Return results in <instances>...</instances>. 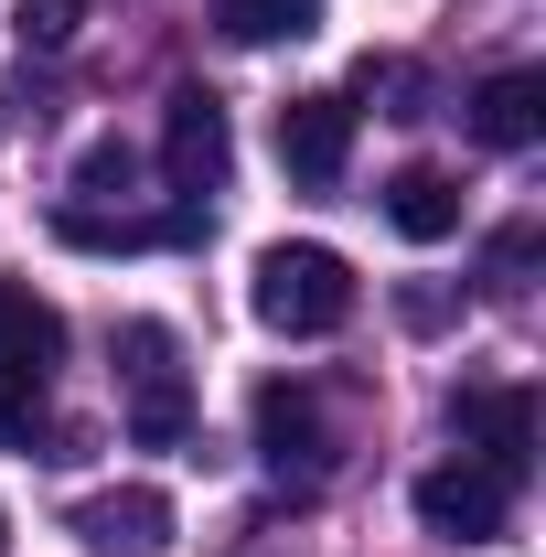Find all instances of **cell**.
Listing matches in <instances>:
<instances>
[{"mask_svg":"<svg viewBox=\"0 0 546 557\" xmlns=\"http://www.w3.org/2000/svg\"><path fill=\"white\" fill-rule=\"evenodd\" d=\"M247 300H258V322L269 333H289V344H322V333H343L353 322V269H343V247H269L258 258V278H247Z\"/></svg>","mask_w":546,"mask_h":557,"instance_id":"1","label":"cell"},{"mask_svg":"<svg viewBox=\"0 0 546 557\" xmlns=\"http://www.w3.org/2000/svg\"><path fill=\"white\" fill-rule=\"evenodd\" d=\"M161 172H172L183 205L225 194V172H236V129H225V97H214V86H172V108H161Z\"/></svg>","mask_w":546,"mask_h":557,"instance_id":"2","label":"cell"},{"mask_svg":"<svg viewBox=\"0 0 546 557\" xmlns=\"http://www.w3.org/2000/svg\"><path fill=\"white\" fill-rule=\"evenodd\" d=\"M504 515H514V483L482 472V461H439V472H418V525L450 536V547H493Z\"/></svg>","mask_w":546,"mask_h":557,"instance_id":"3","label":"cell"},{"mask_svg":"<svg viewBox=\"0 0 546 557\" xmlns=\"http://www.w3.org/2000/svg\"><path fill=\"white\" fill-rule=\"evenodd\" d=\"M119 354H129V429L150 440V450H172V440H183V418H194V386H183L172 333H161V322H129Z\"/></svg>","mask_w":546,"mask_h":557,"instance_id":"4","label":"cell"},{"mask_svg":"<svg viewBox=\"0 0 546 557\" xmlns=\"http://www.w3.org/2000/svg\"><path fill=\"white\" fill-rule=\"evenodd\" d=\"M461 440H472L482 472H504V483H525V461H536V397L525 386H461Z\"/></svg>","mask_w":546,"mask_h":557,"instance_id":"5","label":"cell"},{"mask_svg":"<svg viewBox=\"0 0 546 557\" xmlns=\"http://www.w3.org/2000/svg\"><path fill=\"white\" fill-rule=\"evenodd\" d=\"M75 536L108 547V557H161V547H172V493H161V483L86 493V504H75Z\"/></svg>","mask_w":546,"mask_h":557,"instance_id":"6","label":"cell"},{"mask_svg":"<svg viewBox=\"0 0 546 557\" xmlns=\"http://www.w3.org/2000/svg\"><path fill=\"white\" fill-rule=\"evenodd\" d=\"M278 161L300 183H343V161H353V97H289L278 108Z\"/></svg>","mask_w":546,"mask_h":557,"instance_id":"7","label":"cell"},{"mask_svg":"<svg viewBox=\"0 0 546 557\" xmlns=\"http://www.w3.org/2000/svg\"><path fill=\"white\" fill-rule=\"evenodd\" d=\"M0 364H11V375H54V364H65V311L33 300L22 278H0Z\"/></svg>","mask_w":546,"mask_h":557,"instance_id":"8","label":"cell"},{"mask_svg":"<svg viewBox=\"0 0 546 557\" xmlns=\"http://www.w3.org/2000/svg\"><path fill=\"white\" fill-rule=\"evenodd\" d=\"M258 450H269V472H322V408H311V386H258Z\"/></svg>","mask_w":546,"mask_h":557,"instance_id":"9","label":"cell"},{"mask_svg":"<svg viewBox=\"0 0 546 557\" xmlns=\"http://www.w3.org/2000/svg\"><path fill=\"white\" fill-rule=\"evenodd\" d=\"M386 225H397L408 247H439V236H461V183H450V172H429V161H408V172L386 183Z\"/></svg>","mask_w":546,"mask_h":557,"instance_id":"10","label":"cell"},{"mask_svg":"<svg viewBox=\"0 0 546 557\" xmlns=\"http://www.w3.org/2000/svg\"><path fill=\"white\" fill-rule=\"evenodd\" d=\"M536 129H546V75L536 65L493 75V86L472 97V139H482V150H525Z\"/></svg>","mask_w":546,"mask_h":557,"instance_id":"11","label":"cell"},{"mask_svg":"<svg viewBox=\"0 0 546 557\" xmlns=\"http://www.w3.org/2000/svg\"><path fill=\"white\" fill-rule=\"evenodd\" d=\"M214 33L247 44V54L258 44H311L322 33V0H214Z\"/></svg>","mask_w":546,"mask_h":557,"instance_id":"12","label":"cell"},{"mask_svg":"<svg viewBox=\"0 0 546 557\" xmlns=\"http://www.w3.org/2000/svg\"><path fill=\"white\" fill-rule=\"evenodd\" d=\"M129 183H139V150H129V139H97V150L75 161V205H119V214H129Z\"/></svg>","mask_w":546,"mask_h":557,"instance_id":"13","label":"cell"},{"mask_svg":"<svg viewBox=\"0 0 546 557\" xmlns=\"http://www.w3.org/2000/svg\"><path fill=\"white\" fill-rule=\"evenodd\" d=\"M86 11H97V0H11V22H22L33 54H65L75 33H86Z\"/></svg>","mask_w":546,"mask_h":557,"instance_id":"14","label":"cell"},{"mask_svg":"<svg viewBox=\"0 0 546 557\" xmlns=\"http://www.w3.org/2000/svg\"><path fill=\"white\" fill-rule=\"evenodd\" d=\"M353 97H397L386 119H429V108H418L429 86H418V65H397V54H364V65H353Z\"/></svg>","mask_w":546,"mask_h":557,"instance_id":"15","label":"cell"},{"mask_svg":"<svg viewBox=\"0 0 546 557\" xmlns=\"http://www.w3.org/2000/svg\"><path fill=\"white\" fill-rule=\"evenodd\" d=\"M33 429H44V375H11V364H0V450L33 440Z\"/></svg>","mask_w":546,"mask_h":557,"instance_id":"16","label":"cell"},{"mask_svg":"<svg viewBox=\"0 0 546 557\" xmlns=\"http://www.w3.org/2000/svg\"><path fill=\"white\" fill-rule=\"evenodd\" d=\"M0 547H11V525H0Z\"/></svg>","mask_w":546,"mask_h":557,"instance_id":"17","label":"cell"}]
</instances>
